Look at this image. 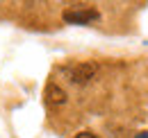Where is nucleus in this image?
Masks as SVG:
<instances>
[{"label": "nucleus", "mask_w": 148, "mask_h": 138, "mask_svg": "<svg viewBox=\"0 0 148 138\" xmlns=\"http://www.w3.org/2000/svg\"><path fill=\"white\" fill-rule=\"evenodd\" d=\"M62 18L71 25H89V23H96L100 18V14L91 7H73V9H66L62 14Z\"/></svg>", "instance_id": "f257e3e1"}, {"label": "nucleus", "mask_w": 148, "mask_h": 138, "mask_svg": "<svg viewBox=\"0 0 148 138\" xmlns=\"http://www.w3.org/2000/svg\"><path fill=\"white\" fill-rule=\"evenodd\" d=\"M98 66L91 64V61H84V64H75V66H69L66 68V75L73 84H87L89 79H93Z\"/></svg>", "instance_id": "f03ea898"}, {"label": "nucleus", "mask_w": 148, "mask_h": 138, "mask_svg": "<svg viewBox=\"0 0 148 138\" xmlns=\"http://www.w3.org/2000/svg\"><path fill=\"white\" fill-rule=\"evenodd\" d=\"M46 102L50 104V106H59V104L66 102V93L57 84H48L46 86Z\"/></svg>", "instance_id": "7ed1b4c3"}, {"label": "nucleus", "mask_w": 148, "mask_h": 138, "mask_svg": "<svg viewBox=\"0 0 148 138\" xmlns=\"http://www.w3.org/2000/svg\"><path fill=\"white\" fill-rule=\"evenodd\" d=\"M75 138H98V136H96V134H91V131H80Z\"/></svg>", "instance_id": "20e7f679"}, {"label": "nucleus", "mask_w": 148, "mask_h": 138, "mask_svg": "<svg viewBox=\"0 0 148 138\" xmlns=\"http://www.w3.org/2000/svg\"><path fill=\"white\" fill-rule=\"evenodd\" d=\"M134 138H148V131H144V134H137Z\"/></svg>", "instance_id": "39448f33"}]
</instances>
